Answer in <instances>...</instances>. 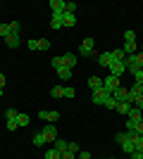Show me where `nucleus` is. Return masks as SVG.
I'll return each instance as SVG.
<instances>
[{"label":"nucleus","mask_w":143,"mask_h":159,"mask_svg":"<svg viewBox=\"0 0 143 159\" xmlns=\"http://www.w3.org/2000/svg\"><path fill=\"white\" fill-rule=\"evenodd\" d=\"M48 48H50V40L48 38H38L36 40V50H48Z\"/></svg>","instance_id":"22"},{"label":"nucleus","mask_w":143,"mask_h":159,"mask_svg":"<svg viewBox=\"0 0 143 159\" xmlns=\"http://www.w3.org/2000/svg\"><path fill=\"white\" fill-rule=\"evenodd\" d=\"M60 159H76V154L67 150V152H62V154H60Z\"/></svg>","instance_id":"38"},{"label":"nucleus","mask_w":143,"mask_h":159,"mask_svg":"<svg viewBox=\"0 0 143 159\" xmlns=\"http://www.w3.org/2000/svg\"><path fill=\"white\" fill-rule=\"evenodd\" d=\"M129 109H131V105H129V102H119L115 112H119V114H129Z\"/></svg>","instance_id":"26"},{"label":"nucleus","mask_w":143,"mask_h":159,"mask_svg":"<svg viewBox=\"0 0 143 159\" xmlns=\"http://www.w3.org/2000/svg\"><path fill=\"white\" fill-rule=\"evenodd\" d=\"M0 7H2V5H0Z\"/></svg>","instance_id":"48"},{"label":"nucleus","mask_w":143,"mask_h":159,"mask_svg":"<svg viewBox=\"0 0 143 159\" xmlns=\"http://www.w3.org/2000/svg\"><path fill=\"white\" fill-rule=\"evenodd\" d=\"M88 88H91V90H98V88H102V79H98V76H91V79H88Z\"/></svg>","instance_id":"18"},{"label":"nucleus","mask_w":143,"mask_h":159,"mask_svg":"<svg viewBox=\"0 0 143 159\" xmlns=\"http://www.w3.org/2000/svg\"><path fill=\"white\" fill-rule=\"evenodd\" d=\"M74 88H69V86H64V88H62V98H67V100H72V98H74Z\"/></svg>","instance_id":"28"},{"label":"nucleus","mask_w":143,"mask_h":159,"mask_svg":"<svg viewBox=\"0 0 143 159\" xmlns=\"http://www.w3.org/2000/svg\"><path fill=\"white\" fill-rule=\"evenodd\" d=\"M124 71H126L124 62H112V64H110V74H112V76H117V79H119Z\"/></svg>","instance_id":"6"},{"label":"nucleus","mask_w":143,"mask_h":159,"mask_svg":"<svg viewBox=\"0 0 143 159\" xmlns=\"http://www.w3.org/2000/svg\"><path fill=\"white\" fill-rule=\"evenodd\" d=\"M134 107H138V109L143 112V95H138V98L134 100Z\"/></svg>","instance_id":"37"},{"label":"nucleus","mask_w":143,"mask_h":159,"mask_svg":"<svg viewBox=\"0 0 143 159\" xmlns=\"http://www.w3.org/2000/svg\"><path fill=\"white\" fill-rule=\"evenodd\" d=\"M102 105L107 107V109H117V105H119V102H117V100H115V98H112V95H110V98H107V100H105V102H102Z\"/></svg>","instance_id":"29"},{"label":"nucleus","mask_w":143,"mask_h":159,"mask_svg":"<svg viewBox=\"0 0 143 159\" xmlns=\"http://www.w3.org/2000/svg\"><path fill=\"white\" fill-rule=\"evenodd\" d=\"M5 116H7V121H17V116H19V112L10 107V109H5Z\"/></svg>","instance_id":"27"},{"label":"nucleus","mask_w":143,"mask_h":159,"mask_svg":"<svg viewBox=\"0 0 143 159\" xmlns=\"http://www.w3.org/2000/svg\"><path fill=\"white\" fill-rule=\"evenodd\" d=\"M0 98H2V88H0Z\"/></svg>","instance_id":"46"},{"label":"nucleus","mask_w":143,"mask_h":159,"mask_svg":"<svg viewBox=\"0 0 143 159\" xmlns=\"http://www.w3.org/2000/svg\"><path fill=\"white\" fill-rule=\"evenodd\" d=\"M134 76H136V83H141V86H143V69H141V71H136Z\"/></svg>","instance_id":"40"},{"label":"nucleus","mask_w":143,"mask_h":159,"mask_svg":"<svg viewBox=\"0 0 143 159\" xmlns=\"http://www.w3.org/2000/svg\"><path fill=\"white\" fill-rule=\"evenodd\" d=\"M62 88H64V86H60V83H57V86H53L50 95H53V98H62Z\"/></svg>","instance_id":"33"},{"label":"nucleus","mask_w":143,"mask_h":159,"mask_svg":"<svg viewBox=\"0 0 143 159\" xmlns=\"http://www.w3.org/2000/svg\"><path fill=\"white\" fill-rule=\"evenodd\" d=\"M67 150H69V152H74V154H79V152H81V145H79V143H76V140H69V145H67Z\"/></svg>","instance_id":"24"},{"label":"nucleus","mask_w":143,"mask_h":159,"mask_svg":"<svg viewBox=\"0 0 143 159\" xmlns=\"http://www.w3.org/2000/svg\"><path fill=\"white\" fill-rule=\"evenodd\" d=\"M67 145H69L67 140H55V143H53V147H55L60 154H62V152H67Z\"/></svg>","instance_id":"20"},{"label":"nucleus","mask_w":143,"mask_h":159,"mask_svg":"<svg viewBox=\"0 0 143 159\" xmlns=\"http://www.w3.org/2000/svg\"><path fill=\"white\" fill-rule=\"evenodd\" d=\"M7 33H10V24H0V36L5 38Z\"/></svg>","instance_id":"36"},{"label":"nucleus","mask_w":143,"mask_h":159,"mask_svg":"<svg viewBox=\"0 0 143 159\" xmlns=\"http://www.w3.org/2000/svg\"><path fill=\"white\" fill-rule=\"evenodd\" d=\"M110 159H112V157H110Z\"/></svg>","instance_id":"47"},{"label":"nucleus","mask_w":143,"mask_h":159,"mask_svg":"<svg viewBox=\"0 0 143 159\" xmlns=\"http://www.w3.org/2000/svg\"><path fill=\"white\" fill-rule=\"evenodd\" d=\"M112 57H115V62H124V57H126V55H124L122 48H115V50H112Z\"/></svg>","instance_id":"23"},{"label":"nucleus","mask_w":143,"mask_h":159,"mask_svg":"<svg viewBox=\"0 0 143 159\" xmlns=\"http://www.w3.org/2000/svg\"><path fill=\"white\" fill-rule=\"evenodd\" d=\"M45 143H48V140H45V135H43V133H36V135H34V145H36V147H43Z\"/></svg>","instance_id":"21"},{"label":"nucleus","mask_w":143,"mask_h":159,"mask_svg":"<svg viewBox=\"0 0 143 159\" xmlns=\"http://www.w3.org/2000/svg\"><path fill=\"white\" fill-rule=\"evenodd\" d=\"M50 64H53V69H55V71H57L60 66H64V62H62V55H60V57H53V62H50Z\"/></svg>","instance_id":"32"},{"label":"nucleus","mask_w":143,"mask_h":159,"mask_svg":"<svg viewBox=\"0 0 143 159\" xmlns=\"http://www.w3.org/2000/svg\"><path fill=\"white\" fill-rule=\"evenodd\" d=\"M131 140H134V145H136V152H143V135H136V133H134V135H129Z\"/></svg>","instance_id":"19"},{"label":"nucleus","mask_w":143,"mask_h":159,"mask_svg":"<svg viewBox=\"0 0 143 159\" xmlns=\"http://www.w3.org/2000/svg\"><path fill=\"white\" fill-rule=\"evenodd\" d=\"M50 7H53V12H64L67 2L64 0H50Z\"/></svg>","instance_id":"16"},{"label":"nucleus","mask_w":143,"mask_h":159,"mask_svg":"<svg viewBox=\"0 0 143 159\" xmlns=\"http://www.w3.org/2000/svg\"><path fill=\"white\" fill-rule=\"evenodd\" d=\"M57 79L60 81H69L72 79V69H69V66H60V69H57Z\"/></svg>","instance_id":"13"},{"label":"nucleus","mask_w":143,"mask_h":159,"mask_svg":"<svg viewBox=\"0 0 143 159\" xmlns=\"http://www.w3.org/2000/svg\"><path fill=\"white\" fill-rule=\"evenodd\" d=\"M112 93H107L105 88H98V90H91V102H95V105H102L105 100L110 98Z\"/></svg>","instance_id":"2"},{"label":"nucleus","mask_w":143,"mask_h":159,"mask_svg":"<svg viewBox=\"0 0 143 159\" xmlns=\"http://www.w3.org/2000/svg\"><path fill=\"white\" fill-rule=\"evenodd\" d=\"M29 114H19V116H17V124H19V126H29Z\"/></svg>","instance_id":"30"},{"label":"nucleus","mask_w":143,"mask_h":159,"mask_svg":"<svg viewBox=\"0 0 143 159\" xmlns=\"http://www.w3.org/2000/svg\"><path fill=\"white\" fill-rule=\"evenodd\" d=\"M126 116H129L131 121H141V119H143V112H141V109H138V107H131Z\"/></svg>","instance_id":"15"},{"label":"nucleus","mask_w":143,"mask_h":159,"mask_svg":"<svg viewBox=\"0 0 143 159\" xmlns=\"http://www.w3.org/2000/svg\"><path fill=\"white\" fill-rule=\"evenodd\" d=\"M122 50H124V55H136L138 52V43L136 40H134V43H124Z\"/></svg>","instance_id":"14"},{"label":"nucleus","mask_w":143,"mask_h":159,"mask_svg":"<svg viewBox=\"0 0 143 159\" xmlns=\"http://www.w3.org/2000/svg\"><path fill=\"white\" fill-rule=\"evenodd\" d=\"M93 38H83V43L81 45H79V55H81V57H88L91 52H93Z\"/></svg>","instance_id":"3"},{"label":"nucleus","mask_w":143,"mask_h":159,"mask_svg":"<svg viewBox=\"0 0 143 159\" xmlns=\"http://www.w3.org/2000/svg\"><path fill=\"white\" fill-rule=\"evenodd\" d=\"M45 159H60V152H57L55 147H50V150L45 152Z\"/></svg>","instance_id":"34"},{"label":"nucleus","mask_w":143,"mask_h":159,"mask_svg":"<svg viewBox=\"0 0 143 159\" xmlns=\"http://www.w3.org/2000/svg\"><path fill=\"white\" fill-rule=\"evenodd\" d=\"M134 40H136V31L126 29V31H124V43H134Z\"/></svg>","instance_id":"25"},{"label":"nucleus","mask_w":143,"mask_h":159,"mask_svg":"<svg viewBox=\"0 0 143 159\" xmlns=\"http://www.w3.org/2000/svg\"><path fill=\"white\" fill-rule=\"evenodd\" d=\"M41 133L45 135V140H50V143H55V140H57V131H55V126H53V124H45Z\"/></svg>","instance_id":"5"},{"label":"nucleus","mask_w":143,"mask_h":159,"mask_svg":"<svg viewBox=\"0 0 143 159\" xmlns=\"http://www.w3.org/2000/svg\"><path fill=\"white\" fill-rule=\"evenodd\" d=\"M136 135H143V119L136 121Z\"/></svg>","instance_id":"39"},{"label":"nucleus","mask_w":143,"mask_h":159,"mask_svg":"<svg viewBox=\"0 0 143 159\" xmlns=\"http://www.w3.org/2000/svg\"><path fill=\"white\" fill-rule=\"evenodd\" d=\"M62 17H64V12H53V19H50V29H62Z\"/></svg>","instance_id":"10"},{"label":"nucleus","mask_w":143,"mask_h":159,"mask_svg":"<svg viewBox=\"0 0 143 159\" xmlns=\"http://www.w3.org/2000/svg\"><path fill=\"white\" fill-rule=\"evenodd\" d=\"M5 45H7V48H19V36L7 33V36H5Z\"/></svg>","instance_id":"12"},{"label":"nucleus","mask_w":143,"mask_h":159,"mask_svg":"<svg viewBox=\"0 0 143 159\" xmlns=\"http://www.w3.org/2000/svg\"><path fill=\"white\" fill-rule=\"evenodd\" d=\"M19 126V124H17V121H7V131H14V128Z\"/></svg>","instance_id":"41"},{"label":"nucleus","mask_w":143,"mask_h":159,"mask_svg":"<svg viewBox=\"0 0 143 159\" xmlns=\"http://www.w3.org/2000/svg\"><path fill=\"white\" fill-rule=\"evenodd\" d=\"M76 159H91V154H88V152H83V150H81V152H79V157H76Z\"/></svg>","instance_id":"42"},{"label":"nucleus","mask_w":143,"mask_h":159,"mask_svg":"<svg viewBox=\"0 0 143 159\" xmlns=\"http://www.w3.org/2000/svg\"><path fill=\"white\" fill-rule=\"evenodd\" d=\"M19 31H21V24H19V21H12V24H10V33L19 36Z\"/></svg>","instance_id":"31"},{"label":"nucleus","mask_w":143,"mask_h":159,"mask_svg":"<svg viewBox=\"0 0 143 159\" xmlns=\"http://www.w3.org/2000/svg\"><path fill=\"white\" fill-rule=\"evenodd\" d=\"M0 88H5V74L0 71Z\"/></svg>","instance_id":"45"},{"label":"nucleus","mask_w":143,"mask_h":159,"mask_svg":"<svg viewBox=\"0 0 143 159\" xmlns=\"http://www.w3.org/2000/svg\"><path fill=\"white\" fill-rule=\"evenodd\" d=\"M38 119H45V121H50V124H53V121H57L60 119V112H45V109H41V112H38Z\"/></svg>","instance_id":"8"},{"label":"nucleus","mask_w":143,"mask_h":159,"mask_svg":"<svg viewBox=\"0 0 143 159\" xmlns=\"http://www.w3.org/2000/svg\"><path fill=\"white\" fill-rule=\"evenodd\" d=\"M136 62H138V64L143 66V52H136Z\"/></svg>","instance_id":"44"},{"label":"nucleus","mask_w":143,"mask_h":159,"mask_svg":"<svg viewBox=\"0 0 143 159\" xmlns=\"http://www.w3.org/2000/svg\"><path fill=\"white\" fill-rule=\"evenodd\" d=\"M115 62V57H112V50H107V52H100L98 55V66H107L110 69V64Z\"/></svg>","instance_id":"4"},{"label":"nucleus","mask_w":143,"mask_h":159,"mask_svg":"<svg viewBox=\"0 0 143 159\" xmlns=\"http://www.w3.org/2000/svg\"><path fill=\"white\" fill-rule=\"evenodd\" d=\"M64 12H67V14H74V12H76V2H67Z\"/></svg>","instance_id":"35"},{"label":"nucleus","mask_w":143,"mask_h":159,"mask_svg":"<svg viewBox=\"0 0 143 159\" xmlns=\"http://www.w3.org/2000/svg\"><path fill=\"white\" fill-rule=\"evenodd\" d=\"M74 24H76V17H74V14H67V12H64V17H62V29H64V26L72 29Z\"/></svg>","instance_id":"17"},{"label":"nucleus","mask_w":143,"mask_h":159,"mask_svg":"<svg viewBox=\"0 0 143 159\" xmlns=\"http://www.w3.org/2000/svg\"><path fill=\"white\" fill-rule=\"evenodd\" d=\"M119 145H122V150H124L126 154H134V152H136V145H134V140L129 138V133H126V138H124Z\"/></svg>","instance_id":"7"},{"label":"nucleus","mask_w":143,"mask_h":159,"mask_svg":"<svg viewBox=\"0 0 143 159\" xmlns=\"http://www.w3.org/2000/svg\"><path fill=\"white\" fill-rule=\"evenodd\" d=\"M112 98H115L117 102H126V100H129V90L119 86V88H117V90H115V93H112Z\"/></svg>","instance_id":"9"},{"label":"nucleus","mask_w":143,"mask_h":159,"mask_svg":"<svg viewBox=\"0 0 143 159\" xmlns=\"http://www.w3.org/2000/svg\"><path fill=\"white\" fill-rule=\"evenodd\" d=\"M119 86H122V83H119V79H117V76H112V74H107V79H102V88H105L107 93H115Z\"/></svg>","instance_id":"1"},{"label":"nucleus","mask_w":143,"mask_h":159,"mask_svg":"<svg viewBox=\"0 0 143 159\" xmlns=\"http://www.w3.org/2000/svg\"><path fill=\"white\" fill-rule=\"evenodd\" d=\"M131 159H143V152H134V154H129Z\"/></svg>","instance_id":"43"},{"label":"nucleus","mask_w":143,"mask_h":159,"mask_svg":"<svg viewBox=\"0 0 143 159\" xmlns=\"http://www.w3.org/2000/svg\"><path fill=\"white\" fill-rule=\"evenodd\" d=\"M62 62H64V66L74 69V64H76V55H74V52H64V55H62Z\"/></svg>","instance_id":"11"}]
</instances>
